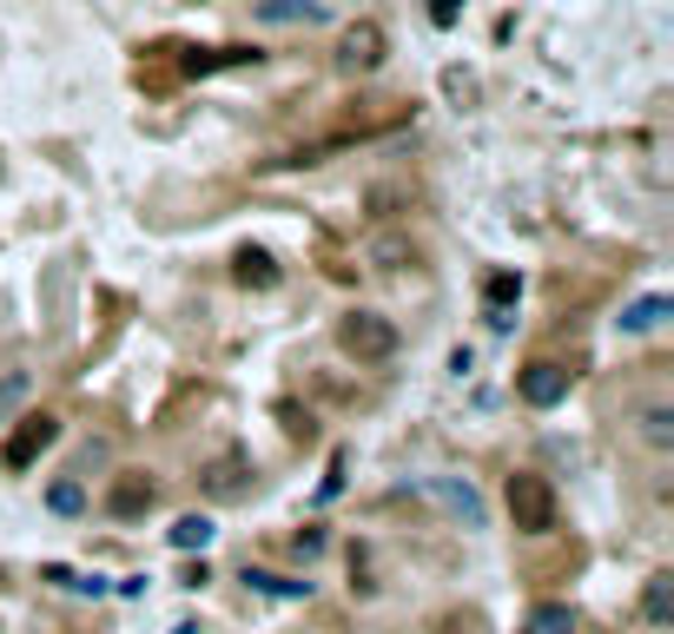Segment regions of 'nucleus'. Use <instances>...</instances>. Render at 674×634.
<instances>
[{"label":"nucleus","mask_w":674,"mask_h":634,"mask_svg":"<svg viewBox=\"0 0 674 634\" xmlns=\"http://www.w3.org/2000/svg\"><path fill=\"white\" fill-rule=\"evenodd\" d=\"M152 503H159V483H146L139 470H132V476H119V483L106 490V509H113L119 523H126V516H146Z\"/></svg>","instance_id":"8"},{"label":"nucleus","mask_w":674,"mask_h":634,"mask_svg":"<svg viewBox=\"0 0 674 634\" xmlns=\"http://www.w3.org/2000/svg\"><path fill=\"white\" fill-rule=\"evenodd\" d=\"M642 443L674 450V410H668V404H649V410H642Z\"/></svg>","instance_id":"16"},{"label":"nucleus","mask_w":674,"mask_h":634,"mask_svg":"<svg viewBox=\"0 0 674 634\" xmlns=\"http://www.w3.org/2000/svg\"><path fill=\"white\" fill-rule=\"evenodd\" d=\"M245 490H252V456H245V450H225V456L205 463V496L232 503V496H245Z\"/></svg>","instance_id":"7"},{"label":"nucleus","mask_w":674,"mask_h":634,"mask_svg":"<svg viewBox=\"0 0 674 634\" xmlns=\"http://www.w3.org/2000/svg\"><path fill=\"white\" fill-rule=\"evenodd\" d=\"M245 582H252L258 595H278V602H298V595H311V582H291V576H271V569H245Z\"/></svg>","instance_id":"14"},{"label":"nucleus","mask_w":674,"mask_h":634,"mask_svg":"<svg viewBox=\"0 0 674 634\" xmlns=\"http://www.w3.org/2000/svg\"><path fill=\"white\" fill-rule=\"evenodd\" d=\"M430 20H437V26H450V20H457V0H430Z\"/></svg>","instance_id":"22"},{"label":"nucleus","mask_w":674,"mask_h":634,"mask_svg":"<svg viewBox=\"0 0 674 634\" xmlns=\"http://www.w3.org/2000/svg\"><path fill=\"white\" fill-rule=\"evenodd\" d=\"M232 278H238L245 291H271V284H278V265H271L265 245H245V251L232 258Z\"/></svg>","instance_id":"10"},{"label":"nucleus","mask_w":674,"mask_h":634,"mask_svg":"<svg viewBox=\"0 0 674 634\" xmlns=\"http://www.w3.org/2000/svg\"><path fill=\"white\" fill-rule=\"evenodd\" d=\"M258 20L265 26H318L324 0H258Z\"/></svg>","instance_id":"11"},{"label":"nucleus","mask_w":674,"mask_h":634,"mask_svg":"<svg viewBox=\"0 0 674 634\" xmlns=\"http://www.w3.org/2000/svg\"><path fill=\"white\" fill-rule=\"evenodd\" d=\"M338 344H344V357H357V364H391V357L404 351V337H397V324H391L384 311H344V318H338Z\"/></svg>","instance_id":"1"},{"label":"nucleus","mask_w":674,"mask_h":634,"mask_svg":"<svg viewBox=\"0 0 674 634\" xmlns=\"http://www.w3.org/2000/svg\"><path fill=\"white\" fill-rule=\"evenodd\" d=\"M245 60H258V53L252 46H218V53H192L185 73H218V66H245Z\"/></svg>","instance_id":"17"},{"label":"nucleus","mask_w":674,"mask_h":634,"mask_svg":"<svg viewBox=\"0 0 674 634\" xmlns=\"http://www.w3.org/2000/svg\"><path fill=\"white\" fill-rule=\"evenodd\" d=\"M205 542H212V516H179V523H172V549L192 556V549H205Z\"/></svg>","instance_id":"18"},{"label":"nucleus","mask_w":674,"mask_h":634,"mask_svg":"<svg viewBox=\"0 0 674 634\" xmlns=\"http://www.w3.org/2000/svg\"><path fill=\"white\" fill-rule=\"evenodd\" d=\"M668 311H674V298L649 291V298H635V304L616 318V331H622V337H649V331H662V324H668Z\"/></svg>","instance_id":"9"},{"label":"nucleus","mask_w":674,"mask_h":634,"mask_svg":"<svg viewBox=\"0 0 674 634\" xmlns=\"http://www.w3.org/2000/svg\"><path fill=\"white\" fill-rule=\"evenodd\" d=\"M53 443H60V417L33 410V417H20V423L7 430L0 456H7V470H33V463H40V450H53Z\"/></svg>","instance_id":"4"},{"label":"nucleus","mask_w":674,"mask_h":634,"mask_svg":"<svg viewBox=\"0 0 674 634\" xmlns=\"http://www.w3.org/2000/svg\"><path fill=\"white\" fill-rule=\"evenodd\" d=\"M291 556H298V562H318V556H324V529H298V536H291Z\"/></svg>","instance_id":"21"},{"label":"nucleus","mask_w":674,"mask_h":634,"mask_svg":"<svg viewBox=\"0 0 674 634\" xmlns=\"http://www.w3.org/2000/svg\"><path fill=\"white\" fill-rule=\"evenodd\" d=\"M338 66H344V73H377V66H384V26H377V20H357V26L338 40Z\"/></svg>","instance_id":"6"},{"label":"nucleus","mask_w":674,"mask_h":634,"mask_svg":"<svg viewBox=\"0 0 674 634\" xmlns=\"http://www.w3.org/2000/svg\"><path fill=\"white\" fill-rule=\"evenodd\" d=\"M26 404V370H7L0 377V423H7V410H20Z\"/></svg>","instance_id":"20"},{"label":"nucleus","mask_w":674,"mask_h":634,"mask_svg":"<svg viewBox=\"0 0 674 634\" xmlns=\"http://www.w3.org/2000/svg\"><path fill=\"white\" fill-rule=\"evenodd\" d=\"M516 390H523V404H536V410H556V404L569 397V370H563L556 357H536V364H523Z\"/></svg>","instance_id":"5"},{"label":"nucleus","mask_w":674,"mask_h":634,"mask_svg":"<svg viewBox=\"0 0 674 634\" xmlns=\"http://www.w3.org/2000/svg\"><path fill=\"white\" fill-rule=\"evenodd\" d=\"M523 634H576V609L569 602H543V609H529Z\"/></svg>","instance_id":"13"},{"label":"nucleus","mask_w":674,"mask_h":634,"mask_svg":"<svg viewBox=\"0 0 674 634\" xmlns=\"http://www.w3.org/2000/svg\"><path fill=\"white\" fill-rule=\"evenodd\" d=\"M417 496H424L430 509H443L450 523H463V529H483V523H490V503H483V490H477L470 476H424Z\"/></svg>","instance_id":"3"},{"label":"nucleus","mask_w":674,"mask_h":634,"mask_svg":"<svg viewBox=\"0 0 674 634\" xmlns=\"http://www.w3.org/2000/svg\"><path fill=\"white\" fill-rule=\"evenodd\" d=\"M642 615H649L655 628H668L674 622V576H649V589H642Z\"/></svg>","instance_id":"12"},{"label":"nucleus","mask_w":674,"mask_h":634,"mask_svg":"<svg viewBox=\"0 0 674 634\" xmlns=\"http://www.w3.org/2000/svg\"><path fill=\"white\" fill-rule=\"evenodd\" d=\"M503 496H510V523H516L523 536H549V529H556V490H549V476L516 470Z\"/></svg>","instance_id":"2"},{"label":"nucleus","mask_w":674,"mask_h":634,"mask_svg":"<svg viewBox=\"0 0 674 634\" xmlns=\"http://www.w3.org/2000/svg\"><path fill=\"white\" fill-rule=\"evenodd\" d=\"M46 509H53V516H79V509H86V490H79L73 476H60V483L46 490Z\"/></svg>","instance_id":"19"},{"label":"nucleus","mask_w":674,"mask_h":634,"mask_svg":"<svg viewBox=\"0 0 674 634\" xmlns=\"http://www.w3.org/2000/svg\"><path fill=\"white\" fill-rule=\"evenodd\" d=\"M510 298H523V278L496 271V278H490V324H496V331L510 324Z\"/></svg>","instance_id":"15"}]
</instances>
